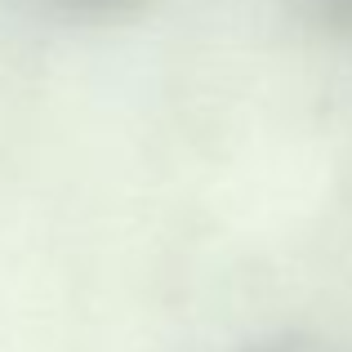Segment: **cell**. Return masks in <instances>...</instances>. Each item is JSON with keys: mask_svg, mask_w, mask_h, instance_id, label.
Masks as SVG:
<instances>
[{"mask_svg": "<svg viewBox=\"0 0 352 352\" xmlns=\"http://www.w3.org/2000/svg\"><path fill=\"white\" fill-rule=\"evenodd\" d=\"M245 352H326V348H321L317 339H308V335H276V339L254 344V348H245Z\"/></svg>", "mask_w": 352, "mask_h": 352, "instance_id": "3", "label": "cell"}, {"mask_svg": "<svg viewBox=\"0 0 352 352\" xmlns=\"http://www.w3.org/2000/svg\"><path fill=\"white\" fill-rule=\"evenodd\" d=\"M317 14L330 32L352 36V0H317Z\"/></svg>", "mask_w": 352, "mask_h": 352, "instance_id": "2", "label": "cell"}, {"mask_svg": "<svg viewBox=\"0 0 352 352\" xmlns=\"http://www.w3.org/2000/svg\"><path fill=\"white\" fill-rule=\"evenodd\" d=\"M58 5L80 18H125L134 9H143L147 0H58Z\"/></svg>", "mask_w": 352, "mask_h": 352, "instance_id": "1", "label": "cell"}]
</instances>
